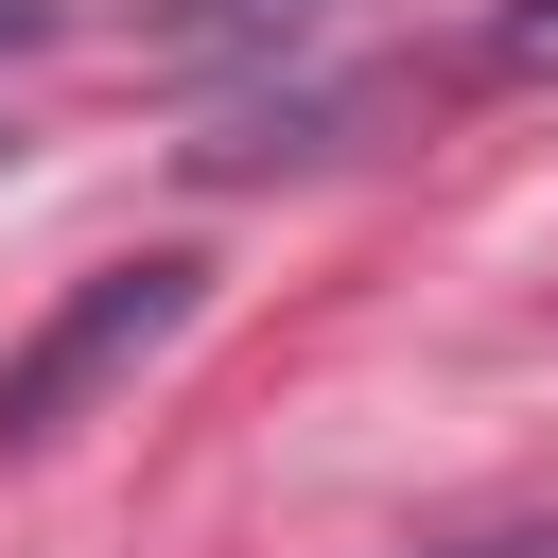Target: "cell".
Listing matches in <instances>:
<instances>
[{
  "label": "cell",
  "instance_id": "5",
  "mask_svg": "<svg viewBox=\"0 0 558 558\" xmlns=\"http://www.w3.org/2000/svg\"><path fill=\"white\" fill-rule=\"evenodd\" d=\"M453 558H558V541H453Z\"/></svg>",
  "mask_w": 558,
  "mask_h": 558
},
{
  "label": "cell",
  "instance_id": "1",
  "mask_svg": "<svg viewBox=\"0 0 558 558\" xmlns=\"http://www.w3.org/2000/svg\"><path fill=\"white\" fill-rule=\"evenodd\" d=\"M209 314V262L192 244H140V262H105V279H70L52 314H35V349H0V453H35V436H70L122 366H157L174 331Z\"/></svg>",
  "mask_w": 558,
  "mask_h": 558
},
{
  "label": "cell",
  "instance_id": "3",
  "mask_svg": "<svg viewBox=\"0 0 558 558\" xmlns=\"http://www.w3.org/2000/svg\"><path fill=\"white\" fill-rule=\"evenodd\" d=\"M506 52H523V70H558V0H523V17H506Z\"/></svg>",
  "mask_w": 558,
  "mask_h": 558
},
{
  "label": "cell",
  "instance_id": "6",
  "mask_svg": "<svg viewBox=\"0 0 558 558\" xmlns=\"http://www.w3.org/2000/svg\"><path fill=\"white\" fill-rule=\"evenodd\" d=\"M0 157H17V122H0Z\"/></svg>",
  "mask_w": 558,
  "mask_h": 558
},
{
  "label": "cell",
  "instance_id": "2",
  "mask_svg": "<svg viewBox=\"0 0 558 558\" xmlns=\"http://www.w3.org/2000/svg\"><path fill=\"white\" fill-rule=\"evenodd\" d=\"M331 0H140V35L157 52H296Z\"/></svg>",
  "mask_w": 558,
  "mask_h": 558
},
{
  "label": "cell",
  "instance_id": "4",
  "mask_svg": "<svg viewBox=\"0 0 558 558\" xmlns=\"http://www.w3.org/2000/svg\"><path fill=\"white\" fill-rule=\"evenodd\" d=\"M35 35H52V0H0V52H35Z\"/></svg>",
  "mask_w": 558,
  "mask_h": 558
}]
</instances>
